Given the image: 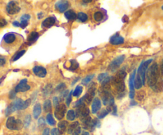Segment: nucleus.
<instances>
[{
    "mask_svg": "<svg viewBox=\"0 0 163 135\" xmlns=\"http://www.w3.org/2000/svg\"><path fill=\"white\" fill-rule=\"evenodd\" d=\"M102 100L104 105L107 106L109 108L114 106V97L109 91H103Z\"/></svg>",
    "mask_w": 163,
    "mask_h": 135,
    "instance_id": "nucleus-6",
    "label": "nucleus"
},
{
    "mask_svg": "<svg viewBox=\"0 0 163 135\" xmlns=\"http://www.w3.org/2000/svg\"><path fill=\"white\" fill-rule=\"evenodd\" d=\"M67 126H68V123L66 121H61L58 123V130L60 131V134H63V133L66 130Z\"/></svg>",
    "mask_w": 163,
    "mask_h": 135,
    "instance_id": "nucleus-24",
    "label": "nucleus"
},
{
    "mask_svg": "<svg viewBox=\"0 0 163 135\" xmlns=\"http://www.w3.org/2000/svg\"><path fill=\"white\" fill-rule=\"evenodd\" d=\"M26 53V50H22V51H20L18 53H16L14 57V58L12 59V61H16L17 60H18L20 57H22V56L24 55Z\"/></svg>",
    "mask_w": 163,
    "mask_h": 135,
    "instance_id": "nucleus-34",
    "label": "nucleus"
},
{
    "mask_svg": "<svg viewBox=\"0 0 163 135\" xmlns=\"http://www.w3.org/2000/svg\"><path fill=\"white\" fill-rule=\"evenodd\" d=\"M55 22H56V18H54V17H50V18H46L42 22V27L50 28L54 25Z\"/></svg>",
    "mask_w": 163,
    "mask_h": 135,
    "instance_id": "nucleus-18",
    "label": "nucleus"
},
{
    "mask_svg": "<svg viewBox=\"0 0 163 135\" xmlns=\"http://www.w3.org/2000/svg\"><path fill=\"white\" fill-rule=\"evenodd\" d=\"M124 59H125V56L124 55H121L119 56V57H116L115 59L110 64V65H109V70L111 71V72L115 71L116 69L123 64V62L124 61Z\"/></svg>",
    "mask_w": 163,
    "mask_h": 135,
    "instance_id": "nucleus-7",
    "label": "nucleus"
},
{
    "mask_svg": "<svg viewBox=\"0 0 163 135\" xmlns=\"http://www.w3.org/2000/svg\"><path fill=\"white\" fill-rule=\"evenodd\" d=\"M162 10H163V6H162Z\"/></svg>",
    "mask_w": 163,
    "mask_h": 135,
    "instance_id": "nucleus-53",
    "label": "nucleus"
},
{
    "mask_svg": "<svg viewBox=\"0 0 163 135\" xmlns=\"http://www.w3.org/2000/svg\"><path fill=\"white\" fill-rule=\"evenodd\" d=\"M30 18V16L29 15H22V18H21V21H26V22H28L29 19Z\"/></svg>",
    "mask_w": 163,
    "mask_h": 135,
    "instance_id": "nucleus-41",
    "label": "nucleus"
},
{
    "mask_svg": "<svg viewBox=\"0 0 163 135\" xmlns=\"http://www.w3.org/2000/svg\"><path fill=\"white\" fill-rule=\"evenodd\" d=\"M154 91L156 92H161V91H163V80L162 79H159L158 82L156 83L155 85L153 86V88H152Z\"/></svg>",
    "mask_w": 163,
    "mask_h": 135,
    "instance_id": "nucleus-20",
    "label": "nucleus"
},
{
    "mask_svg": "<svg viewBox=\"0 0 163 135\" xmlns=\"http://www.w3.org/2000/svg\"><path fill=\"white\" fill-rule=\"evenodd\" d=\"M135 71L131 73L129 80V87H130V98L133 99L134 96V79H135Z\"/></svg>",
    "mask_w": 163,
    "mask_h": 135,
    "instance_id": "nucleus-12",
    "label": "nucleus"
},
{
    "mask_svg": "<svg viewBox=\"0 0 163 135\" xmlns=\"http://www.w3.org/2000/svg\"><path fill=\"white\" fill-rule=\"evenodd\" d=\"M80 127L79 126L74 130V132L72 133V135H80Z\"/></svg>",
    "mask_w": 163,
    "mask_h": 135,
    "instance_id": "nucleus-43",
    "label": "nucleus"
},
{
    "mask_svg": "<svg viewBox=\"0 0 163 135\" xmlns=\"http://www.w3.org/2000/svg\"><path fill=\"white\" fill-rule=\"evenodd\" d=\"M77 18H78V19H79L80 21H81V22H86V21L88 20V15L83 12H80L78 13V15H77Z\"/></svg>",
    "mask_w": 163,
    "mask_h": 135,
    "instance_id": "nucleus-32",
    "label": "nucleus"
},
{
    "mask_svg": "<svg viewBox=\"0 0 163 135\" xmlns=\"http://www.w3.org/2000/svg\"><path fill=\"white\" fill-rule=\"evenodd\" d=\"M160 73L161 74H163V60H162V65H161V67H160Z\"/></svg>",
    "mask_w": 163,
    "mask_h": 135,
    "instance_id": "nucleus-50",
    "label": "nucleus"
},
{
    "mask_svg": "<svg viewBox=\"0 0 163 135\" xmlns=\"http://www.w3.org/2000/svg\"><path fill=\"white\" fill-rule=\"evenodd\" d=\"M104 18V15L102 14L100 11H98V12H96L94 14V19L97 22H99V21H101Z\"/></svg>",
    "mask_w": 163,
    "mask_h": 135,
    "instance_id": "nucleus-35",
    "label": "nucleus"
},
{
    "mask_svg": "<svg viewBox=\"0 0 163 135\" xmlns=\"http://www.w3.org/2000/svg\"><path fill=\"white\" fill-rule=\"evenodd\" d=\"M64 16H65V18H66L68 20L70 21L75 20V19L77 18V14H76L72 10H68V11H66V12L64 13Z\"/></svg>",
    "mask_w": 163,
    "mask_h": 135,
    "instance_id": "nucleus-21",
    "label": "nucleus"
},
{
    "mask_svg": "<svg viewBox=\"0 0 163 135\" xmlns=\"http://www.w3.org/2000/svg\"><path fill=\"white\" fill-rule=\"evenodd\" d=\"M82 91H83V88H82V87H80V86H77V88H76V89L74 90V91H73V95L76 96V97H79L80 95H81Z\"/></svg>",
    "mask_w": 163,
    "mask_h": 135,
    "instance_id": "nucleus-33",
    "label": "nucleus"
},
{
    "mask_svg": "<svg viewBox=\"0 0 163 135\" xmlns=\"http://www.w3.org/2000/svg\"><path fill=\"white\" fill-rule=\"evenodd\" d=\"M64 86H65V84H64V83H61V84H60V85L57 88V91H61L62 89L64 88Z\"/></svg>",
    "mask_w": 163,
    "mask_h": 135,
    "instance_id": "nucleus-48",
    "label": "nucleus"
},
{
    "mask_svg": "<svg viewBox=\"0 0 163 135\" xmlns=\"http://www.w3.org/2000/svg\"><path fill=\"white\" fill-rule=\"evenodd\" d=\"M30 123H31V116H30V115H26L25 118V122H24V124H25V126H26V127H28L29 125L30 124Z\"/></svg>",
    "mask_w": 163,
    "mask_h": 135,
    "instance_id": "nucleus-38",
    "label": "nucleus"
},
{
    "mask_svg": "<svg viewBox=\"0 0 163 135\" xmlns=\"http://www.w3.org/2000/svg\"><path fill=\"white\" fill-rule=\"evenodd\" d=\"M46 121H47L48 124L50 126H54L56 124L54 118H53V115L51 114H48L47 117H46Z\"/></svg>",
    "mask_w": 163,
    "mask_h": 135,
    "instance_id": "nucleus-31",
    "label": "nucleus"
},
{
    "mask_svg": "<svg viewBox=\"0 0 163 135\" xmlns=\"http://www.w3.org/2000/svg\"><path fill=\"white\" fill-rule=\"evenodd\" d=\"M13 25H15V26H16V27H18V26H20V23L18 22H13Z\"/></svg>",
    "mask_w": 163,
    "mask_h": 135,
    "instance_id": "nucleus-49",
    "label": "nucleus"
},
{
    "mask_svg": "<svg viewBox=\"0 0 163 135\" xmlns=\"http://www.w3.org/2000/svg\"><path fill=\"white\" fill-rule=\"evenodd\" d=\"M95 77V75L94 74H91V75H88V76H86V77L84 78V79H83V80H82V84H84V85H87L88 83L90 81H91L93 78Z\"/></svg>",
    "mask_w": 163,
    "mask_h": 135,
    "instance_id": "nucleus-30",
    "label": "nucleus"
},
{
    "mask_svg": "<svg viewBox=\"0 0 163 135\" xmlns=\"http://www.w3.org/2000/svg\"><path fill=\"white\" fill-rule=\"evenodd\" d=\"M110 42L112 45H120L124 42V38L123 37L119 35H114L113 37H111L110 39Z\"/></svg>",
    "mask_w": 163,
    "mask_h": 135,
    "instance_id": "nucleus-17",
    "label": "nucleus"
},
{
    "mask_svg": "<svg viewBox=\"0 0 163 135\" xmlns=\"http://www.w3.org/2000/svg\"><path fill=\"white\" fill-rule=\"evenodd\" d=\"M98 80H99V82L101 83V84H105V83H108L110 82V78L107 73H102V74H99L98 76Z\"/></svg>",
    "mask_w": 163,
    "mask_h": 135,
    "instance_id": "nucleus-19",
    "label": "nucleus"
},
{
    "mask_svg": "<svg viewBox=\"0 0 163 135\" xmlns=\"http://www.w3.org/2000/svg\"><path fill=\"white\" fill-rule=\"evenodd\" d=\"M34 73L37 76L41 78H44L45 77V75L47 74V71L46 69L44 67H42V66H35L34 68Z\"/></svg>",
    "mask_w": 163,
    "mask_h": 135,
    "instance_id": "nucleus-13",
    "label": "nucleus"
},
{
    "mask_svg": "<svg viewBox=\"0 0 163 135\" xmlns=\"http://www.w3.org/2000/svg\"><path fill=\"white\" fill-rule=\"evenodd\" d=\"M111 111V108H107V109H104V110H102L101 111H99L98 114H97V116H98V118H104L106 115H107L109 114V112Z\"/></svg>",
    "mask_w": 163,
    "mask_h": 135,
    "instance_id": "nucleus-26",
    "label": "nucleus"
},
{
    "mask_svg": "<svg viewBox=\"0 0 163 135\" xmlns=\"http://www.w3.org/2000/svg\"><path fill=\"white\" fill-rule=\"evenodd\" d=\"M70 63H71V66H70V69L71 70H75V69H77V68L79 67V65H78V63L76 60H71Z\"/></svg>",
    "mask_w": 163,
    "mask_h": 135,
    "instance_id": "nucleus-37",
    "label": "nucleus"
},
{
    "mask_svg": "<svg viewBox=\"0 0 163 135\" xmlns=\"http://www.w3.org/2000/svg\"><path fill=\"white\" fill-rule=\"evenodd\" d=\"M151 61H152L151 59L146 60V61H143L140 66H139V68H138V74L141 76L142 81H143V84H145V81H146V73L148 70L147 68H148L149 65L151 64Z\"/></svg>",
    "mask_w": 163,
    "mask_h": 135,
    "instance_id": "nucleus-4",
    "label": "nucleus"
},
{
    "mask_svg": "<svg viewBox=\"0 0 163 135\" xmlns=\"http://www.w3.org/2000/svg\"><path fill=\"white\" fill-rule=\"evenodd\" d=\"M42 135H50V129L49 128H45L42 133Z\"/></svg>",
    "mask_w": 163,
    "mask_h": 135,
    "instance_id": "nucleus-46",
    "label": "nucleus"
},
{
    "mask_svg": "<svg viewBox=\"0 0 163 135\" xmlns=\"http://www.w3.org/2000/svg\"><path fill=\"white\" fill-rule=\"evenodd\" d=\"M75 118H76V114H75L74 110H69L68 113H67V118H68V120L73 121L75 119Z\"/></svg>",
    "mask_w": 163,
    "mask_h": 135,
    "instance_id": "nucleus-29",
    "label": "nucleus"
},
{
    "mask_svg": "<svg viewBox=\"0 0 163 135\" xmlns=\"http://www.w3.org/2000/svg\"><path fill=\"white\" fill-rule=\"evenodd\" d=\"M5 64H6L5 58L3 57H0V67H1V66H3Z\"/></svg>",
    "mask_w": 163,
    "mask_h": 135,
    "instance_id": "nucleus-44",
    "label": "nucleus"
},
{
    "mask_svg": "<svg viewBox=\"0 0 163 135\" xmlns=\"http://www.w3.org/2000/svg\"><path fill=\"white\" fill-rule=\"evenodd\" d=\"M89 115V109L86 104H82L80 107H77V117L80 118L81 119L88 117Z\"/></svg>",
    "mask_w": 163,
    "mask_h": 135,
    "instance_id": "nucleus-8",
    "label": "nucleus"
},
{
    "mask_svg": "<svg viewBox=\"0 0 163 135\" xmlns=\"http://www.w3.org/2000/svg\"><path fill=\"white\" fill-rule=\"evenodd\" d=\"M159 69H158V64H153L146 72V78H147V83L151 88L155 85V83L159 80Z\"/></svg>",
    "mask_w": 163,
    "mask_h": 135,
    "instance_id": "nucleus-1",
    "label": "nucleus"
},
{
    "mask_svg": "<svg viewBox=\"0 0 163 135\" xmlns=\"http://www.w3.org/2000/svg\"><path fill=\"white\" fill-rule=\"evenodd\" d=\"M3 41L7 45L13 44L16 41V35H15V33H8L3 37Z\"/></svg>",
    "mask_w": 163,
    "mask_h": 135,
    "instance_id": "nucleus-14",
    "label": "nucleus"
},
{
    "mask_svg": "<svg viewBox=\"0 0 163 135\" xmlns=\"http://www.w3.org/2000/svg\"><path fill=\"white\" fill-rule=\"evenodd\" d=\"M44 110L45 112H50L51 111V109H52V106H51V102H50V100L47 99L45 101L44 103Z\"/></svg>",
    "mask_w": 163,
    "mask_h": 135,
    "instance_id": "nucleus-28",
    "label": "nucleus"
},
{
    "mask_svg": "<svg viewBox=\"0 0 163 135\" xmlns=\"http://www.w3.org/2000/svg\"><path fill=\"white\" fill-rule=\"evenodd\" d=\"M71 100H72V91L71 92L69 93V95H68V96H67V105L69 106V104H70V103H71Z\"/></svg>",
    "mask_w": 163,
    "mask_h": 135,
    "instance_id": "nucleus-40",
    "label": "nucleus"
},
{
    "mask_svg": "<svg viewBox=\"0 0 163 135\" xmlns=\"http://www.w3.org/2000/svg\"><path fill=\"white\" fill-rule=\"evenodd\" d=\"M144 98H145V91H138L137 95H136V99L138 101H143L144 99Z\"/></svg>",
    "mask_w": 163,
    "mask_h": 135,
    "instance_id": "nucleus-36",
    "label": "nucleus"
},
{
    "mask_svg": "<svg viewBox=\"0 0 163 135\" xmlns=\"http://www.w3.org/2000/svg\"><path fill=\"white\" fill-rule=\"evenodd\" d=\"M42 113V107L40 103H36L34 107V118H37Z\"/></svg>",
    "mask_w": 163,
    "mask_h": 135,
    "instance_id": "nucleus-22",
    "label": "nucleus"
},
{
    "mask_svg": "<svg viewBox=\"0 0 163 135\" xmlns=\"http://www.w3.org/2000/svg\"><path fill=\"white\" fill-rule=\"evenodd\" d=\"M39 37V34H38V33L37 32H32L30 34V36L28 37V41L30 43H34V41H37V39Z\"/></svg>",
    "mask_w": 163,
    "mask_h": 135,
    "instance_id": "nucleus-25",
    "label": "nucleus"
},
{
    "mask_svg": "<svg viewBox=\"0 0 163 135\" xmlns=\"http://www.w3.org/2000/svg\"><path fill=\"white\" fill-rule=\"evenodd\" d=\"M96 83H92L91 85H90L89 87L88 90L87 91L86 95H84L83 99H84V103L85 104H89V103H91V102L93 99V98L95 96V92H96Z\"/></svg>",
    "mask_w": 163,
    "mask_h": 135,
    "instance_id": "nucleus-5",
    "label": "nucleus"
},
{
    "mask_svg": "<svg viewBox=\"0 0 163 135\" xmlns=\"http://www.w3.org/2000/svg\"><path fill=\"white\" fill-rule=\"evenodd\" d=\"M53 103H54V106H56V107L59 105V99L57 97L53 98Z\"/></svg>",
    "mask_w": 163,
    "mask_h": 135,
    "instance_id": "nucleus-45",
    "label": "nucleus"
},
{
    "mask_svg": "<svg viewBox=\"0 0 163 135\" xmlns=\"http://www.w3.org/2000/svg\"><path fill=\"white\" fill-rule=\"evenodd\" d=\"M91 0H89V1H83V3H91Z\"/></svg>",
    "mask_w": 163,
    "mask_h": 135,
    "instance_id": "nucleus-52",
    "label": "nucleus"
},
{
    "mask_svg": "<svg viewBox=\"0 0 163 135\" xmlns=\"http://www.w3.org/2000/svg\"><path fill=\"white\" fill-rule=\"evenodd\" d=\"M30 87L27 84V80H22L20 83L16 86L15 89V92H25L26 91L30 90Z\"/></svg>",
    "mask_w": 163,
    "mask_h": 135,
    "instance_id": "nucleus-11",
    "label": "nucleus"
},
{
    "mask_svg": "<svg viewBox=\"0 0 163 135\" xmlns=\"http://www.w3.org/2000/svg\"><path fill=\"white\" fill-rule=\"evenodd\" d=\"M66 112V106L61 103L56 107V110H55V117L57 118L58 120H61L62 118L64 117Z\"/></svg>",
    "mask_w": 163,
    "mask_h": 135,
    "instance_id": "nucleus-9",
    "label": "nucleus"
},
{
    "mask_svg": "<svg viewBox=\"0 0 163 135\" xmlns=\"http://www.w3.org/2000/svg\"><path fill=\"white\" fill-rule=\"evenodd\" d=\"M101 107V102L99 99L96 98L95 99H93V102H92V104H91V110H92V113H97L98 110L100 109Z\"/></svg>",
    "mask_w": 163,
    "mask_h": 135,
    "instance_id": "nucleus-16",
    "label": "nucleus"
},
{
    "mask_svg": "<svg viewBox=\"0 0 163 135\" xmlns=\"http://www.w3.org/2000/svg\"><path fill=\"white\" fill-rule=\"evenodd\" d=\"M143 85V81H142L141 76L138 74H137V75L135 76V79H134V88L139 89V88H142Z\"/></svg>",
    "mask_w": 163,
    "mask_h": 135,
    "instance_id": "nucleus-23",
    "label": "nucleus"
},
{
    "mask_svg": "<svg viewBox=\"0 0 163 135\" xmlns=\"http://www.w3.org/2000/svg\"><path fill=\"white\" fill-rule=\"evenodd\" d=\"M81 135H89V133L88 132H86V131H84V132L82 133Z\"/></svg>",
    "mask_w": 163,
    "mask_h": 135,
    "instance_id": "nucleus-51",
    "label": "nucleus"
},
{
    "mask_svg": "<svg viewBox=\"0 0 163 135\" xmlns=\"http://www.w3.org/2000/svg\"><path fill=\"white\" fill-rule=\"evenodd\" d=\"M7 25V22H6L4 19H1L0 20V26L1 27H3V26H5Z\"/></svg>",
    "mask_w": 163,
    "mask_h": 135,
    "instance_id": "nucleus-47",
    "label": "nucleus"
},
{
    "mask_svg": "<svg viewBox=\"0 0 163 135\" xmlns=\"http://www.w3.org/2000/svg\"><path fill=\"white\" fill-rule=\"evenodd\" d=\"M7 11L8 14L10 15H15V14H18V13L20 11V7L18 5L17 3L14 2V1H11L10 3H8L7 6Z\"/></svg>",
    "mask_w": 163,
    "mask_h": 135,
    "instance_id": "nucleus-10",
    "label": "nucleus"
},
{
    "mask_svg": "<svg viewBox=\"0 0 163 135\" xmlns=\"http://www.w3.org/2000/svg\"><path fill=\"white\" fill-rule=\"evenodd\" d=\"M45 125V122L44 118H41L38 119V126H39V128L44 127Z\"/></svg>",
    "mask_w": 163,
    "mask_h": 135,
    "instance_id": "nucleus-39",
    "label": "nucleus"
},
{
    "mask_svg": "<svg viewBox=\"0 0 163 135\" xmlns=\"http://www.w3.org/2000/svg\"><path fill=\"white\" fill-rule=\"evenodd\" d=\"M24 105H25V101H23L21 99H18L15 100L7 108V110H6V115H9L11 113L15 112V110L25 109L24 108Z\"/></svg>",
    "mask_w": 163,
    "mask_h": 135,
    "instance_id": "nucleus-2",
    "label": "nucleus"
},
{
    "mask_svg": "<svg viewBox=\"0 0 163 135\" xmlns=\"http://www.w3.org/2000/svg\"><path fill=\"white\" fill-rule=\"evenodd\" d=\"M77 127H79V123L78 122H75V123H72L71 125H69V128H68V133L69 134H72L74 132V130L77 129Z\"/></svg>",
    "mask_w": 163,
    "mask_h": 135,
    "instance_id": "nucleus-27",
    "label": "nucleus"
},
{
    "mask_svg": "<svg viewBox=\"0 0 163 135\" xmlns=\"http://www.w3.org/2000/svg\"><path fill=\"white\" fill-rule=\"evenodd\" d=\"M69 5L68 1H59L56 3V7L59 10L60 12H64L69 8Z\"/></svg>",
    "mask_w": 163,
    "mask_h": 135,
    "instance_id": "nucleus-15",
    "label": "nucleus"
},
{
    "mask_svg": "<svg viewBox=\"0 0 163 135\" xmlns=\"http://www.w3.org/2000/svg\"><path fill=\"white\" fill-rule=\"evenodd\" d=\"M7 127L10 130H21L23 126L22 121L19 119H15L14 117H9L7 121Z\"/></svg>",
    "mask_w": 163,
    "mask_h": 135,
    "instance_id": "nucleus-3",
    "label": "nucleus"
},
{
    "mask_svg": "<svg viewBox=\"0 0 163 135\" xmlns=\"http://www.w3.org/2000/svg\"><path fill=\"white\" fill-rule=\"evenodd\" d=\"M60 131L57 128H53L52 130H51V135H59Z\"/></svg>",
    "mask_w": 163,
    "mask_h": 135,
    "instance_id": "nucleus-42",
    "label": "nucleus"
}]
</instances>
